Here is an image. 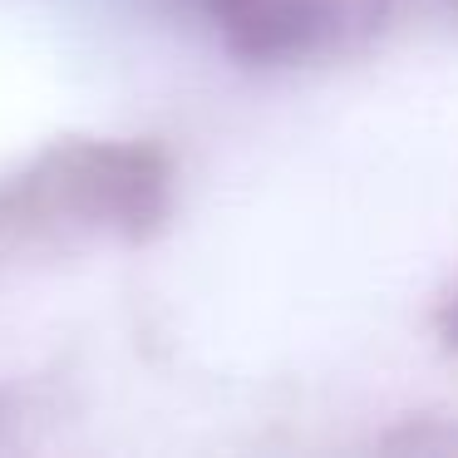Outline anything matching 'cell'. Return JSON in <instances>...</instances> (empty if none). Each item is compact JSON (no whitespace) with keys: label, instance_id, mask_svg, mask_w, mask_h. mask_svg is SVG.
I'll list each match as a JSON object with an SVG mask.
<instances>
[{"label":"cell","instance_id":"1","mask_svg":"<svg viewBox=\"0 0 458 458\" xmlns=\"http://www.w3.org/2000/svg\"><path fill=\"white\" fill-rule=\"evenodd\" d=\"M173 208V163L143 139H64L0 178V257L143 242Z\"/></svg>","mask_w":458,"mask_h":458},{"label":"cell","instance_id":"2","mask_svg":"<svg viewBox=\"0 0 458 458\" xmlns=\"http://www.w3.org/2000/svg\"><path fill=\"white\" fill-rule=\"evenodd\" d=\"M232 55L257 64H310L345 55L385 15V0H198Z\"/></svg>","mask_w":458,"mask_h":458},{"label":"cell","instance_id":"3","mask_svg":"<svg viewBox=\"0 0 458 458\" xmlns=\"http://www.w3.org/2000/svg\"><path fill=\"white\" fill-rule=\"evenodd\" d=\"M438 330H444V340L458 350V286H454V296L438 306Z\"/></svg>","mask_w":458,"mask_h":458}]
</instances>
